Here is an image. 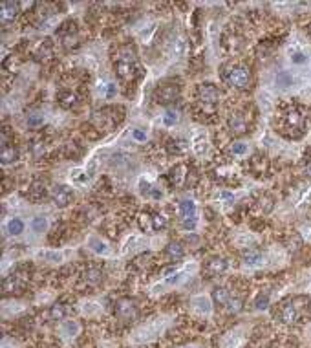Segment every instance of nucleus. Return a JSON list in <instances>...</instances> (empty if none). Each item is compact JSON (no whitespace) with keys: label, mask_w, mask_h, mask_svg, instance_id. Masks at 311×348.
Masks as SVG:
<instances>
[{"label":"nucleus","mask_w":311,"mask_h":348,"mask_svg":"<svg viewBox=\"0 0 311 348\" xmlns=\"http://www.w3.org/2000/svg\"><path fill=\"white\" fill-rule=\"evenodd\" d=\"M115 94H117V88H115V84L114 83L106 84V97H114Z\"/></svg>","instance_id":"44"},{"label":"nucleus","mask_w":311,"mask_h":348,"mask_svg":"<svg viewBox=\"0 0 311 348\" xmlns=\"http://www.w3.org/2000/svg\"><path fill=\"white\" fill-rule=\"evenodd\" d=\"M46 196V187H44V182H33L31 189H29V198L33 202H38Z\"/></svg>","instance_id":"29"},{"label":"nucleus","mask_w":311,"mask_h":348,"mask_svg":"<svg viewBox=\"0 0 311 348\" xmlns=\"http://www.w3.org/2000/svg\"><path fill=\"white\" fill-rule=\"evenodd\" d=\"M114 312L121 321H134L137 317V314H139V308H137V303L134 299L123 297L115 303Z\"/></svg>","instance_id":"8"},{"label":"nucleus","mask_w":311,"mask_h":348,"mask_svg":"<svg viewBox=\"0 0 311 348\" xmlns=\"http://www.w3.org/2000/svg\"><path fill=\"white\" fill-rule=\"evenodd\" d=\"M31 154L35 156V158H40V156L44 154V141L42 139H35V141H31Z\"/></svg>","instance_id":"36"},{"label":"nucleus","mask_w":311,"mask_h":348,"mask_svg":"<svg viewBox=\"0 0 311 348\" xmlns=\"http://www.w3.org/2000/svg\"><path fill=\"white\" fill-rule=\"evenodd\" d=\"M137 222H139V227H141L145 233H154L152 213H141V215L137 216Z\"/></svg>","instance_id":"31"},{"label":"nucleus","mask_w":311,"mask_h":348,"mask_svg":"<svg viewBox=\"0 0 311 348\" xmlns=\"http://www.w3.org/2000/svg\"><path fill=\"white\" fill-rule=\"evenodd\" d=\"M229 152L233 156H244L247 152V145L246 143H240V141H238V143H233V145H231Z\"/></svg>","instance_id":"38"},{"label":"nucleus","mask_w":311,"mask_h":348,"mask_svg":"<svg viewBox=\"0 0 311 348\" xmlns=\"http://www.w3.org/2000/svg\"><path fill=\"white\" fill-rule=\"evenodd\" d=\"M167 226H169V216L165 215L163 211H154V213H152V227H154V231H163Z\"/></svg>","instance_id":"26"},{"label":"nucleus","mask_w":311,"mask_h":348,"mask_svg":"<svg viewBox=\"0 0 311 348\" xmlns=\"http://www.w3.org/2000/svg\"><path fill=\"white\" fill-rule=\"evenodd\" d=\"M302 172H304V176L311 178V158H308V160L304 161V167H302Z\"/></svg>","instance_id":"43"},{"label":"nucleus","mask_w":311,"mask_h":348,"mask_svg":"<svg viewBox=\"0 0 311 348\" xmlns=\"http://www.w3.org/2000/svg\"><path fill=\"white\" fill-rule=\"evenodd\" d=\"M308 117L306 114L297 108V106H288L282 116H280V132L284 134L286 138L297 139L301 138L302 134L308 130Z\"/></svg>","instance_id":"2"},{"label":"nucleus","mask_w":311,"mask_h":348,"mask_svg":"<svg viewBox=\"0 0 311 348\" xmlns=\"http://www.w3.org/2000/svg\"><path fill=\"white\" fill-rule=\"evenodd\" d=\"M299 299H288L279 306V321L284 325H295L297 321L301 319V304Z\"/></svg>","instance_id":"6"},{"label":"nucleus","mask_w":311,"mask_h":348,"mask_svg":"<svg viewBox=\"0 0 311 348\" xmlns=\"http://www.w3.org/2000/svg\"><path fill=\"white\" fill-rule=\"evenodd\" d=\"M132 136H134V139H136V141H145V139H147V134L143 132L141 128H134V130H132Z\"/></svg>","instance_id":"42"},{"label":"nucleus","mask_w":311,"mask_h":348,"mask_svg":"<svg viewBox=\"0 0 311 348\" xmlns=\"http://www.w3.org/2000/svg\"><path fill=\"white\" fill-rule=\"evenodd\" d=\"M220 198L227 200V202H233V200H235V196H233L231 193H222V194H220Z\"/></svg>","instance_id":"45"},{"label":"nucleus","mask_w":311,"mask_h":348,"mask_svg":"<svg viewBox=\"0 0 311 348\" xmlns=\"http://www.w3.org/2000/svg\"><path fill=\"white\" fill-rule=\"evenodd\" d=\"M310 33H311V24H310Z\"/></svg>","instance_id":"46"},{"label":"nucleus","mask_w":311,"mask_h":348,"mask_svg":"<svg viewBox=\"0 0 311 348\" xmlns=\"http://www.w3.org/2000/svg\"><path fill=\"white\" fill-rule=\"evenodd\" d=\"M291 61L295 62V64H304V62L308 61V57L304 55V53H301V51H297V53L291 55Z\"/></svg>","instance_id":"41"},{"label":"nucleus","mask_w":311,"mask_h":348,"mask_svg":"<svg viewBox=\"0 0 311 348\" xmlns=\"http://www.w3.org/2000/svg\"><path fill=\"white\" fill-rule=\"evenodd\" d=\"M26 121H27V127L37 128L44 123V116H42V114H38V112H33V114H27Z\"/></svg>","instance_id":"35"},{"label":"nucleus","mask_w":311,"mask_h":348,"mask_svg":"<svg viewBox=\"0 0 311 348\" xmlns=\"http://www.w3.org/2000/svg\"><path fill=\"white\" fill-rule=\"evenodd\" d=\"M31 227H33V231H37V233L44 231V229H46V218H44V216H35L31 222Z\"/></svg>","instance_id":"39"},{"label":"nucleus","mask_w":311,"mask_h":348,"mask_svg":"<svg viewBox=\"0 0 311 348\" xmlns=\"http://www.w3.org/2000/svg\"><path fill=\"white\" fill-rule=\"evenodd\" d=\"M214 176H216V180H218V182L231 183L233 180H235L236 172H235V169H233V167L222 165V167H216V169H214Z\"/></svg>","instance_id":"21"},{"label":"nucleus","mask_w":311,"mask_h":348,"mask_svg":"<svg viewBox=\"0 0 311 348\" xmlns=\"http://www.w3.org/2000/svg\"><path fill=\"white\" fill-rule=\"evenodd\" d=\"M180 218H181V226L185 227L187 231H192L196 227L198 213H196V204L192 200H181L180 202Z\"/></svg>","instance_id":"7"},{"label":"nucleus","mask_w":311,"mask_h":348,"mask_svg":"<svg viewBox=\"0 0 311 348\" xmlns=\"http://www.w3.org/2000/svg\"><path fill=\"white\" fill-rule=\"evenodd\" d=\"M82 279H84V282L90 284V286H97V284L103 282L104 271L101 270V268H97V266H88L86 270H84V273H82Z\"/></svg>","instance_id":"17"},{"label":"nucleus","mask_w":311,"mask_h":348,"mask_svg":"<svg viewBox=\"0 0 311 348\" xmlns=\"http://www.w3.org/2000/svg\"><path fill=\"white\" fill-rule=\"evenodd\" d=\"M7 231H9V235H20V233L24 231V222H22L20 218H13V220H9V224H7Z\"/></svg>","instance_id":"34"},{"label":"nucleus","mask_w":311,"mask_h":348,"mask_svg":"<svg viewBox=\"0 0 311 348\" xmlns=\"http://www.w3.org/2000/svg\"><path fill=\"white\" fill-rule=\"evenodd\" d=\"M222 79L229 84L231 88H236V90H247L253 83L251 70L247 66H242V64H229V66H225L224 72H222Z\"/></svg>","instance_id":"3"},{"label":"nucleus","mask_w":311,"mask_h":348,"mask_svg":"<svg viewBox=\"0 0 311 348\" xmlns=\"http://www.w3.org/2000/svg\"><path fill=\"white\" fill-rule=\"evenodd\" d=\"M233 297L229 293V290L227 288H214L213 290V303L216 304V306H222V308H225V304L229 303V299Z\"/></svg>","instance_id":"23"},{"label":"nucleus","mask_w":311,"mask_h":348,"mask_svg":"<svg viewBox=\"0 0 311 348\" xmlns=\"http://www.w3.org/2000/svg\"><path fill=\"white\" fill-rule=\"evenodd\" d=\"M198 101L202 103V105L205 106H214V105H218V101H220V95H222V92H220V88L216 86V84L213 83H203L198 86Z\"/></svg>","instance_id":"9"},{"label":"nucleus","mask_w":311,"mask_h":348,"mask_svg":"<svg viewBox=\"0 0 311 348\" xmlns=\"http://www.w3.org/2000/svg\"><path fill=\"white\" fill-rule=\"evenodd\" d=\"M227 270V260L222 257H213L207 260V264L203 266V271L207 273V277H218L222 273H225Z\"/></svg>","instance_id":"15"},{"label":"nucleus","mask_w":311,"mask_h":348,"mask_svg":"<svg viewBox=\"0 0 311 348\" xmlns=\"http://www.w3.org/2000/svg\"><path fill=\"white\" fill-rule=\"evenodd\" d=\"M180 84H176L174 81L169 83H161L158 88L154 90V101L158 105H172L178 97H180Z\"/></svg>","instance_id":"5"},{"label":"nucleus","mask_w":311,"mask_h":348,"mask_svg":"<svg viewBox=\"0 0 311 348\" xmlns=\"http://www.w3.org/2000/svg\"><path fill=\"white\" fill-rule=\"evenodd\" d=\"M26 284V277H22L20 273H11L2 281V292L4 295H11V293H18Z\"/></svg>","instance_id":"14"},{"label":"nucleus","mask_w":311,"mask_h":348,"mask_svg":"<svg viewBox=\"0 0 311 348\" xmlns=\"http://www.w3.org/2000/svg\"><path fill=\"white\" fill-rule=\"evenodd\" d=\"M18 156H20V152H18V149H16V147H13V145L2 147V150H0V161H2V165L15 163V161L18 160Z\"/></svg>","instance_id":"19"},{"label":"nucleus","mask_w":311,"mask_h":348,"mask_svg":"<svg viewBox=\"0 0 311 348\" xmlns=\"http://www.w3.org/2000/svg\"><path fill=\"white\" fill-rule=\"evenodd\" d=\"M75 24L73 22H66L62 24V28L59 29V40L64 50H75L79 46V35H77V29L73 28Z\"/></svg>","instance_id":"10"},{"label":"nucleus","mask_w":311,"mask_h":348,"mask_svg":"<svg viewBox=\"0 0 311 348\" xmlns=\"http://www.w3.org/2000/svg\"><path fill=\"white\" fill-rule=\"evenodd\" d=\"M224 46L227 51H238L244 46V40L236 35H225L224 37Z\"/></svg>","instance_id":"28"},{"label":"nucleus","mask_w":311,"mask_h":348,"mask_svg":"<svg viewBox=\"0 0 311 348\" xmlns=\"http://www.w3.org/2000/svg\"><path fill=\"white\" fill-rule=\"evenodd\" d=\"M150 260H152V255L150 253L137 255L136 259L130 262V268H134V270H143V268H147V266L150 264Z\"/></svg>","instance_id":"30"},{"label":"nucleus","mask_w":311,"mask_h":348,"mask_svg":"<svg viewBox=\"0 0 311 348\" xmlns=\"http://www.w3.org/2000/svg\"><path fill=\"white\" fill-rule=\"evenodd\" d=\"M242 260H244V264H247V266H260L264 262V257L258 249H246V251L242 253Z\"/></svg>","instance_id":"22"},{"label":"nucleus","mask_w":311,"mask_h":348,"mask_svg":"<svg viewBox=\"0 0 311 348\" xmlns=\"http://www.w3.org/2000/svg\"><path fill=\"white\" fill-rule=\"evenodd\" d=\"M114 68L121 81H134L136 79V75L139 73V66H137V55L134 46L125 44L115 51Z\"/></svg>","instance_id":"1"},{"label":"nucleus","mask_w":311,"mask_h":348,"mask_svg":"<svg viewBox=\"0 0 311 348\" xmlns=\"http://www.w3.org/2000/svg\"><path fill=\"white\" fill-rule=\"evenodd\" d=\"M185 149H187V143L183 139H169V141H167V150H169V154L180 156L185 152Z\"/></svg>","instance_id":"27"},{"label":"nucleus","mask_w":311,"mask_h":348,"mask_svg":"<svg viewBox=\"0 0 311 348\" xmlns=\"http://www.w3.org/2000/svg\"><path fill=\"white\" fill-rule=\"evenodd\" d=\"M225 310H227L229 314H238V312L244 310V303H242L238 297H231L229 303L225 304Z\"/></svg>","instance_id":"33"},{"label":"nucleus","mask_w":311,"mask_h":348,"mask_svg":"<svg viewBox=\"0 0 311 348\" xmlns=\"http://www.w3.org/2000/svg\"><path fill=\"white\" fill-rule=\"evenodd\" d=\"M163 121L167 127H172L174 123L180 121V110H178V108H172V106L167 108V112L163 114Z\"/></svg>","instance_id":"32"},{"label":"nucleus","mask_w":311,"mask_h":348,"mask_svg":"<svg viewBox=\"0 0 311 348\" xmlns=\"http://www.w3.org/2000/svg\"><path fill=\"white\" fill-rule=\"evenodd\" d=\"M71 200H73V191L68 185H64V183L53 185V189H51V202L57 207H68L71 204Z\"/></svg>","instance_id":"12"},{"label":"nucleus","mask_w":311,"mask_h":348,"mask_svg":"<svg viewBox=\"0 0 311 348\" xmlns=\"http://www.w3.org/2000/svg\"><path fill=\"white\" fill-rule=\"evenodd\" d=\"M169 182L172 187L192 189L198 183V174L192 167L185 165V163H180V165H176L169 172Z\"/></svg>","instance_id":"4"},{"label":"nucleus","mask_w":311,"mask_h":348,"mask_svg":"<svg viewBox=\"0 0 311 348\" xmlns=\"http://www.w3.org/2000/svg\"><path fill=\"white\" fill-rule=\"evenodd\" d=\"M249 169H251V172H255L257 176L268 174V172H269V160L266 158V156H262V154H255L251 158Z\"/></svg>","instance_id":"18"},{"label":"nucleus","mask_w":311,"mask_h":348,"mask_svg":"<svg viewBox=\"0 0 311 348\" xmlns=\"http://www.w3.org/2000/svg\"><path fill=\"white\" fill-rule=\"evenodd\" d=\"M57 103H59L60 108H66V110H70V108H75L79 105V97H77L75 92H71V90H62L57 94Z\"/></svg>","instance_id":"16"},{"label":"nucleus","mask_w":311,"mask_h":348,"mask_svg":"<svg viewBox=\"0 0 311 348\" xmlns=\"http://www.w3.org/2000/svg\"><path fill=\"white\" fill-rule=\"evenodd\" d=\"M66 315H68V308H66L62 303L51 304L48 310V317L51 321H62V319H66Z\"/></svg>","instance_id":"25"},{"label":"nucleus","mask_w":311,"mask_h":348,"mask_svg":"<svg viewBox=\"0 0 311 348\" xmlns=\"http://www.w3.org/2000/svg\"><path fill=\"white\" fill-rule=\"evenodd\" d=\"M269 306V295L264 293V295H258V299L255 301V308L257 310H266Z\"/></svg>","instance_id":"40"},{"label":"nucleus","mask_w":311,"mask_h":348,"mask_svg":"<svg viewBox=\"0 0 311 348\" xmlns=\"http://www.w3.org/2000/svg\"><path fill=\"white\" fill-rule=\"evenodd\" d=\"M18 15H20V2H2L0 4V22L4 28L15 22Z\"/></svg>","instance_id":"11"},{"label":"nucleus","mask_w":311,"mask_h":348,"mask_svg":"<svg viewBox=\"0 0 311 348\" xmlns=\"http://www.w3.org/2000/svg\"><path fill=\"white\" fill-rule=\"evenodd\" d=\"M291 83H293V77H291L288 72H280L279 75H277V84H279V86H290Z\"/></svg>","instance_id":"37"},{"label":"nucleus","mask_w":311,"mask_h":348,"mask_svg":"<svg viewBox=\"0 0 311 348\" xmlns=\"http://www.w3.org/2000/svg\"><path fill=\"white\" fill-rule=\"evenodd\" d=\"M227 128H229V132L233 136H242V134H246L249 130V121H247V117L242 112H235L227 119Z\"/></svg>","instance_id":"13"},{"label":"nucleus","mask_w":311,"mask_h":348,"mask_svg":"<svg viewBox=\"0 0 311 348\" xmlns=\"http://www.w3.org/2000/svg\"><path fill=\"white\" fill-rule=\"evenodd\" d=\"M51 55H53V46L49 40H44L35 50V61H48V59H51Z\"/></svg>","instance_id":"24"},{"label":"nucleus","mask_w":311,"mask_h":348,"mask_svg":"<svg viewBox=\"0 0 311 348\" xmlns=\"http://www.w3.org/2000/svg\"><path fill=\"white\" fill-rule=\"evenodd\" d=\"M165 255H167L170 260H180V259H183V255H185V248H183V244H181V242L174 240V242L167 244V248H165Z\"/></svg>","instance_id":"20"}]
</instances>
